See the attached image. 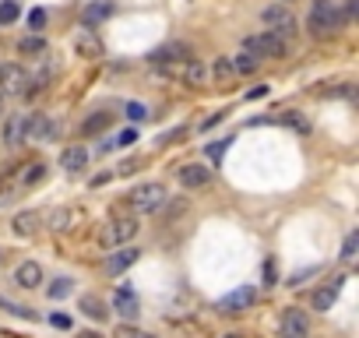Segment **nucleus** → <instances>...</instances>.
<instances>
[{"label":"nucleus","instance_id":"obj_1","mask_svg":"<svg viewBox=\"0 0 359 338\" xmlns=\"http://www.w3.org/2000/svg\"><path fill=\"white\" fill-rule=\"evenodd\" d=\"M342 14L335 8V0H310V14H307V32L314 39H324L327 32H335V28H342Z\"/></svg>","mask_w":359,"mask_h":338},{"label":"nucleus","instance_id":"obj_2","mask_svg":"<svg viewBox=\"0 0 359 338\" xmlns=\"http://www.w3.org/2000/svg\"><path fill=\"white\" fill-rule=\"evenodd\" d=\"M166 187L162 183H138V187L127 194V204L138 211V215H152V211H159L162 204H166Z\"/></svg>","mask_w":359,"mask_h":338},{"label":"nucleus","instance_id":"obj_3","mask_svg":"<svg viewBox=\"0 0 359 338\" xmlns=\"http://www.w3.org/2000/svg\"><path fill=\"white\" fill-rule=\"evenodd\" d=\"M243 53H250V56H257V60H279V56H285L289 53V46H285V39L282 36H275V32H257V36H247L243 39Z\"/></svg>","mask_w":359,"mask_h":338},{"label":"nucleus","instance_id":"obj_4","mask_svg":"<svg viewBox=\"0 0 359 338\" xmlns=\"http://www.w3.org/2000/svg\"><path fill=\"white\" fill-rule=\"evenodd\" d=\"M264 25H268V32H275V36H282V39H292L296 32H299V21H296V14L289 11V4H272V8H264Z\"/></svg>","mask_w":359,"mask_h":338},{"label":"nucleus","instance_id":"obj_5","mask_svg":"<svg viewBox=\"0 0 359 338\" xmlns=\"http://www.w3.org/2000/svg\"><path fill=\"white\" fill-rule=\"evenodd\" d=\"M36 116H39V113H11V116H8V124H4V145L18 148L21 141H28V138H32Z\"/></svg>","mask_w":359,"mask_h":338},{"label":"nucleus","instance_id":"obj_6","mask_svg":"<svg viewBox=\"0 0 359 338\" xmlns=\"http://www.w3.org/2000/svg\"><path fill=\"white\" fill-rule=\"evenodd\" d=\"M138 229H141V222L131 219V215H124V219H113V222L102 229V243H106V247H120V243H131V240L138 236Z\"/></svg>","mask_w":359,"mask_h":338},{"label":"nucleus","instance_id":"obj_7","mask_svg":"<svg viewBox=\"0 0 359 338\" xmlns=\"http://www.w3.org/2000/svg\"><path fill=\"white\" fill-rule=\"evenodd\" d=\"M307 335H310V317L299 310V306H289V310H282L279 338H307Z\"/></svg>","mask_w":359,"mask_h":338},{"label":"nucleus","instance_id":"obj_8","mask_svg":"<svg viewBox=\"0 0 359 338\" xmlns=\"http://www.w3.org/2000/svg\"><path fill=\"white\" fill-rule=\"evenodd\" d=\"M191 53L187 43H166V46H155L152 53H148V64H155V67H173V64H184Z\"/></svg>","mask_w":359,"mask_h":338},{"label":"nucleus","instance_id":"obj_9","mask_svg":"<svg viewBox=\"0 0 359 338\" xmlns=\"http://www.w3.org/2000/svg\"><path fill=\"white\" fill-rule=\"evenodd\" d=\"M254 299H257V289L254 286H239V289H232V293H226L222 299H219V314H243L247 306H254Z\"/></svg>","mask_w":359,"mask_h":338},{"label":"nucleus","instance_id":"obj_10","mask_svg":"<svg viewBox=\"0 0 359 338\" xmlns=\"http://www.w3.org/2000/svg\"><path fill=\"white\" fill-rule=\"evenodd\" d=\"M342 286H345V275H335L327 286H320L317 293H314V299H310V310H317V314H327L331 306L338 303V293H342Z\"/></svg>","mask_w":359,"mask_h":338},{"label":"nucleus","instance_id":"obj_11","mask_svg":"<svg viewBox=\"0 0 359 338\" xmlns=\"http://www.w3.org/2000/svg\"><path fill=\"white\" fill-rule=\"evenodd\" d=\"M28 85V74L21 64H0V92L4 96H21Z\"/></svg>","mask_w":359,"mask_h":338},{"label":"nucleus","instance_id":"obj_12","mask_svg":"<svg viewBox=\"0 0 359 338\" xmlns=\"http://www.w3.org/2000/svg\"><path fill=\"white\" fill-rule=\"evenodd\" d=\"M141 257V251L138 247H127V243H120V247L106 257V275H109V279H116V275H124L134 261Z\"/></svg>","mask_w":359,"mask_h":338},{"label":"nucleus","instance_id":"obj_13","mask_svg":"<svg viewBox=\"0 0 359 338\" xmlns=\"http://www.w3.org/2000/svg\"><path fill=\"white\" fill-rule=\"evenodd\" d=\"M180 187H187V191H197V187H208L212 183V169L201 166V162H191V166H180Z\"/></svg>","mask_w":359,"mask_h":338},{"label":"nucleus","instance_id":"obj_14","mask_svg":"<svg viewBox=\"0 0 359 338\" xmlns=\"http://www.w3.org/2000/svg\"><path fill=\"white\" fill-rule=\"evenodd\" d=\"M113 310L120 314V317H138V310H141V299H138V293L131 289V286H116V293H113Z\"/></svg>","mask_w":359,"mask_h":338},{"label":"nucleus","instance_id":"obj_15","mask_svg":"<svg viewBox=\"0 0 359 338\" xmlns=\"http://www.w3.org/2000/svg\"><path fill=\"white\" fill-rule=\"evenodd\" d=\"M74 50H78V56H88V60L102 56V43H99V36H96V28H92V25L78 28V36H74Z\"/></svg>","mask_w":359,"mask_h":338},{"label":"nucleus","instance_id":"obj_16","mask_svg":"<svg viewBox=\"0 0 359 338\" xmlns=\"http://www.w3.org/2000/svg\"><path fill=\"white\" fill-rule=\"evenodd\" d=\"M109 124H113V113L96 109V113H88V116L81 120V124H78V134H81V138H96V134H102Z\"/></svg>","mask_w":359,"mask_h":338},{"label":"nucleus","instance_id":"obj_17","mask_svg":"<svg viewBox=\"0 0 359 338\" xmlns=\"http://www.w3.org/2000/svg\"><path fill=\"white\" fill-rule=\"evenodd\" d=\"M14 286H21V289H39L43 286V268L36 261H21L14 268Z\"/></svg>","mask_w":359,"mask_h":338},{"label":"nucleus","instance_id":"obj_18","mask_svg":"<svg viewBox=\"0 0 359 338\" xmlns=\"http://www.w3.org/2000/svg\"><path fill=\"white\" fill-rule=\"evenodd\" d=\"M113 14V0H92V4L81 8V25H99Z\"/></svg>","mask_w":359,"mask_h":338},{"label":"nucleus","instance_id":"obj_19","mask_svg":"<svg viewBox=\"0 0 359 338\" xmlns=\"http://www.w3.org/2000/svg\"><path fill=\"white\" fill-rule=\"evenodd\" d=\"M85 166H88V151H85L81 145H71V148H64V156H60V169L78 173V169H85Z\"/></svg>","mask_w":359,"mask_h":338},{"label":"nucleus","instance_id":"obj_20","mask_svg":"<svg viewBox=\"0 0 359 338\" xmlns=\"http://www.w3.org/2000/svg\"><path fill=\"white\" fill-rule=\"evenodd\" d=\"M39 222H43V211H21V215H14V233L18 236H32L39 229Z\"/></svg>","mask_w":359,"mask_h":338},{"label":"nucleus","instance_id":"obj_21","mask_svg":"<svg viewBox=\"0 0 359 338\" xmlns=\"http://www.w3.org/2000/svg\"><path fill=\"white\" fill-rule=\"evenodd\" d=\"M78 310H81L85 317H92V321H106V314H109L106 303H102L99 296H81V299H78Z\"/></svg>","mask_w":359,"mask_h":338},{"label":"nucleus","instance_id":"obj_22","mask_svg":"<svg viewBox=\"0 0 359 338\" xmlns=\"http://www.w3.org/2000/svg\"><path fill=\"white\" fill-rule=\"evenodd\" d=\"M43 222H46L50 233H64L71 226V208H53V211H46Z\"/></svg>","mask_w":359,"mask_h":338},{"label":"nucleus","instance_id":"obj_23","mask_svg":"<svg viewBox=\"0 0 359 338\" xmlns=\"http://www.w3.org/2000/svg\"><path fill=\"white\" fill-rule=\"evenodd\" d=\"M56 134H60V124H56V120L36 116V127H32V138H36V141H53Z\"/></svg>","mask_w":359,"mask_h":338},{"label":"nucleus","instance_id":"obj_24","mask_svg":"<svg viewBox=\"0 0 359 338\" xmlns=\"http://www.w3.org/2000/svg\"><path fill=\"white\" fill-rule=\"evenodd\" d=\"M229 67H232L236 74H254V71H257V56H250V53H236V56L229 60Z\"/></svg>","mask_w":359,"mask_h":338},{"label":"nucleus","instance_id":"obj_25","mask_svg":"<svg viewBox=\"0 0 359 338\" xmlns=\"http://www.w3.org/2000/svg\"><path fill=\"white\" fill-rule=\"evenodd\" d=\"M46 293H50V299H67V296L74 293V282L67 279V275H60V279H53V282H50V289H46Z\"/></svg>","mask_w":359,"mask_h":338},{"label":"nucleus","instance_id":"obj_26","mask_svg":"<svg viewBox=\"0 0 359 338\" xmlns=\"http://www.w3.org/2000/svg\"><path fill=\"white\" fill-rule=\"evenodd\" d=\"M180 74H184V81H191V85H201V81H204V67L197 64L194 56H187V60H184V67H180Z\"/></svg>","mask_w":359,"mask_h":338},{"label":"nucleus","instance_id":"obj_27","mask_svg":"<svg viewBox=\"0 0 359 338\" xmlns=\"http://www.w3.org/2000/svg\"><path fill=\"white\" fill-rule=\"evenodd\" d=\"M46 173H50V166H46V162H32V166H28V169L21 173V187H36V183H39Z\"/></svg>","mask_w":359,"mask_h":338},{"label":"nucleus","instance_id":"obj_28","mask_svg":"<svg viewBox=\"0 0 359 338\" xmlns=\"http://www.w3.org/2000/svg\"><path fill=\"white\" fill-rule=\"evenodd\" d=\"M356 254H359V233H349V236H345V243H342V254H338V257H342L345 264H352V261H356Z\"/></svg>","mask_w":359,"mask_h":338},{"label":"nucleus","instance_id":"obj_29","mask_svg":"<svg viewBox=\"0 0 359 338\" xmlns=\"http://www.w3.org/2000/svg\"><path fill=\"white\" fill-rule=\"evenodd\" d=\"M229 145H232V138H219V141H212L204 151H208V159L212 162H222L226 159V151H229Z\"/></svg>","mask_w":359,"mask_h":338},{"label":"nucleus","instance_id":"obj_30","mask_svg":"<svg viewBox=\"0 0 359 338\" xmlns=\"http://www.w3.org/2000/svg\"><path fill=\"white\" fill-rule=\"evenodd\" d=\"M0 306H4L8 314H14V317H25V321H39V314H36V310H28V306H18V303H11V299H4V296H0Z\"/></svg>","mask_w":359,"mask_h":338},{"label":"nucleus","instance_id":"obj_31","mask_svg":"<svg viewBox=\"0 0 359 338\" xmlns=\"http://www.w3.org/2000/svg\"><path fill=\"white\" fill-rule=\"evenodd\" d=\"M282 124H289V127H292V131H299V134H307V131H310L307 116H299L296 109H285V113H282Z\"/></svg>","mask_w":359,"mask_h":338},{"label":"nucleus","instance_id":"obj_32","mask_svg":"<svg viewBox=\"0 0 359 338\" xmlns=\"http://www.w3.org/2000/svg\"><path fill=\"white\" fill-rule=\"evenodd\" d=\"M18 53H46V39H39V36H28V39H21L18 43Z\"/></svg>","mask_w":359,"mask_h":338},{"label":"nucleus","instance_id":"obj_33","mask_svg":"<svg viewBox=\"0 0 359 338\" xmlns=\"http://www.w3.org/2000/svg\"><path fill=\"white\" fill-rule=\"evenodd\" d=\"M18 14H21L18 0H4V4H0V25H11V21H14Z\"/></svg>","mask_w":359,"mask_h":338},{"label":"nucleus","instance_id":"obj_34","mask_svg":"<svg viewBox=\"0 0 359 338\" xmlns=\"http://www.w3.org/2000/svg\"><path fill=\"white\" fill-rule=\"evenodd\" d=\"M124 113H127V120H134V124H141V120H148V116H152L144 103H127V106H124Z\"/></svg>","mask_w":359,"mask_h":338},{"label":"nucleus","instance_id":"obj_35","mask_svg":"<svg viewBox=\"0 0 359 338\" xmlns=\"http://www.w3.org/2000/svg\"><path fill=\"white\" fill-rule=\"evenodd\" d=\"M28 28H32V32H43V28H46V11L43 8L28 11Z\"/></svg>","mask_w":359,"mask_h":338},{"label":"nucleus","instance_id":"obj_36","mask_svg":"<svg viewBox=\"0 0 359 338\" xmlns=\"http://www.w3.org/2000/svg\"><path fill=\"white\" fill-rule=\"evenodd\" d=\"M134 141H138V127H127V131H120V134L113 138V145H116V148H131Z\"/></svg>","mask_w":359,"mask_h":338},{"label":"nucleus","instance_id":"obj_37","mask_svg":"<svg viewBox=\"0 0 359 338\" xmlns=\"http://www.w3.org/2000/svg\"><path fill=\"white\" fill-rule=\"evenodd\" d=\"M116 338H155V335H148V331H141L134 324H120L116 328Z\"/></svg>","mask_w":359,"mask_h":338},{"label":"nucleus","instance_id":"obj_38","mask_svg":"<svg viewBox=\"0 0 359 338\" xmlns=\"http://www.w3.org/2000/svg\"><path fill=\"white\" fill-rule=\"evenodd\" d=\"M275 282H279V268H275L272 257H268L264 261V286H275Z\"/></svg>","mask_w":359,"mask_h":338},{"label":"nucleus","instance_id":"obj_39","mask_svg":"<svg viewBox=\"0 0 359 338\" xmlns=\"http://www.w3.org/2000/svg\"><path fill=\"white\" fill-rule=\"evenodd\" d=\"M356 11H359V0H345V4H342V11H338V14H342V21L349 25V21L356 18Z\"/></svg>","mask_w":359,"mask_h":338},{"label":"nucleus","instance_id":"obj_40","mask_svg":"<svg viewBox=\"0 0 359 338\" xmlns=\"http://www.w3.org/2000/svg\"><path fill=\"white\" fill-rule=\"evenodd\" d=\"M226 116H229V113L222 109V113H215V116H208V120H204V124H201V127H204V131H212L215 124H222V120H226Z\"/></svg>","mask_w":359,"mask_h":338},{"label":"nucleus","instance_id":"obj_41","mask_svg":"<svg viewBox=\"0 0 359 338\" xmlns=\"http://www.w3.org/2000/svg\"><path fill=\"white\" fill-rule=\"evenodd\" d=\"M219 78H226V74H232V67H229V60H215V67H212Z\"/></svg>","mask_w":359,"mask_h":338},{"label":"nucleus","instance_id":"obj_42","mask_svg":"<svg viewBox=\"0 0 359 338\" xmlns=\"http://www.w3.org/2000/svg\"><path fill=\"white\" fill-rule=\"evenodd\" d=\"M268 96V85H257L254 92H247V99H264Z\"/></svg>","mask_w":359,"mask_h":338},{"label":"nucleus","instance_id":"obj_43","mask_svg":"<svg viewBox=\"0 0 359 338\" xmlns=\"http://www.w3.org/2000/svg\"><path fill=\"white\" fill-rule=\"evenodd\" d=\"M113 176H116V173H99V176H96V180H92V187H102V183H109V180H113Z\"/></svg>","mask_w":359,"mask_h":338},{"label":"nucleus","instance_id":"obj_44","mask_svg":"<svg viewBox=\"0 0 359 338\" xmlns=\"http://www.w3.org/2000/svg\"><path fill=\"white\" fill-rule=\"evenodd\" d=\"M53 324H56V328H71V317H64V314H53Z\"/></svg>","mask_w":359,"mask_h":338},{"label":"nucleus","instance_id":"obj_45","mask_svg":"<svg viewBox=\"0 0 359 338\" xmlns=\"http://www.w3.org/2000/svg\"><path fill=\"white\" fill-rule=\"evenodd\" d=\"M78 338H102V335H96V331H78Z\"/></svg>","mask_w":359,"mask_h":338},{"label":"nucleus","instance_id":"obj_46","mask_svg":"<svg viewBox=\"0 0 359 338\" xmlns=\"http://www.w3.org/2000/svg\"><path fill=\"white\" fill-rule=\"evenodd\" d=\"M4 99H8V96H4V92H0V116H4Z\"/></svg>","mask_w":359,"mask_h":338},{"label":"nucleus","instance_id":"obj_47","mask_svg":"<svg viewBox=\"0 0 359 338\" xmlns=\"http://www.w3.org/2000/svg\"><path fill=\"white\" fill-rule=\"evenodd\" d=\"M226 338H243V335H236V331H232V335H226Z\"/></svg>","mask_w":359,"mask_h":338},{"label":"nucleus","instance_id":"obj_48","mask_svg":"<svg viewBox=\"0 0 359 338\" xmlns=\"http://www.w3.org/2000/svg\"><path fill=\"white\" fill-rule=\"evenodd\" d=\"M282 4H292V0H282Z\"/></svg>","mask_w":359,"mask_h":338},{"label":"nucleus","instance_id":"obj_49","mask_svg":"<svg viewBox=\"0 0 359 338\" xmlns=\"http://www.w3.org/2000/svg\"><path fill=\"white\" fill-rule=\"evenodd\" d=\"M0 261H4V254H0Z\"/></svg>","mask_w":359,"mask_h":338}]
</instances>
